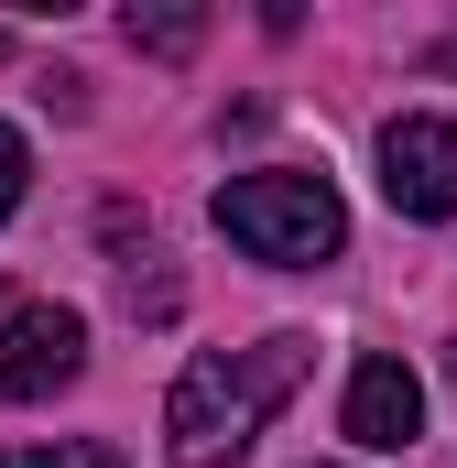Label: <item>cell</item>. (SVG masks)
<instances>
[{
  "mask_svg": "<svg viewBox=\"0 0 457 468\" xmlns=\"http://www.w3.org/2000/svg\"><path fill=\"white\" fill-rule=\"evenodd\" d=\"M0 468H120V447H0Z\"/></svg>",
  "mask_w": 457,
  "mask_h": 468,
  "instance_id": "cell-7",
  "label": "cell"
},
{
  "mask_svg": "<svg viewBox=\"0 0 457 468\" xmlns=\"http://www.w3.org/2000/svg\"><path fill=\"white\" fill-rule=\"evenodd\" d=\"M0 55H11V33H0Z\"/></svg>",
  "mask_w": 457,
  "mask_h": 468,
  "instance_id": "cell-10",
  "label": "cell"
},
{
  "mask_svg": "<svg viewBox=\"0 0 457 468\" xmlns=\"http://www.w3.org/2000/svg\"><path fill=\"white\" fill-rule=\"evenodd\" d=\"M22 175H33V153H22V131H11V120H0V218H11V207H22Z\"/></svg>",
  "mask_w": 457,
  "mask_h": 468,
  "instance_id": "cell-8",
  "label": "cell"
},
{
  "mask_svg": "<svg viewBox=\"0 0 457 468\" xmlns=\"http://www.w3.org/2000/svg\"><path fill=\"white\" fill-rule=\"evenodd\" d=\"M305 359H316V338H261V349L186 359L175 392H164V458L175 468H228L250 436H261V414L305 381Z\"/></svg>",
  "mask_w": 457,
  "mask_h": 468,
  "instance_id": "cell-1",
  "label": "cell"
},
{
  "mask_svg": "<svg viewBox=\"0 0 457 468\" xmlns=\"http://www.w3.org/2000/svg\"><path fill=\"white\" fill-rule=\"evenodd\" d=\"M381 197H392L403 218H457V120L403 110L381 131Z\"/></svg>",
  "mask_w": 457,
  "mask_h": 468,
  "instance_id": "cell-4",
  "label": "cell"
},
{
  "mask_svg": "<svg viewBox=\"0 0 457 468\" xmlns=\"http://www.w3.org/2000/svg\"><path fill=\"white\" fill-rule=\"evenodd\" d=\"M77 370H88V316L77 305H22L0 327V392L11 403H55Z\"/></svg>",
  "mask_w": 457,
  "mask_h": 468,
  "instance_id": "cell-3",
  "label": "cell"
},
{
  "mask_svg": "<svg viewBox=\"0 0 457 468\" xmlns=\"http://www.w3.org/2000/svg\"><path fill=\"white\" fill-rule=\"evenodd\" d=\"M207 218H218V239H239V250L272 261V272H316V261L348 250L338 186H327V175H294V164H272V175H228Z\"/></svg>",
  "mask_w": 457,
  "mask_h": 468,
  "instance_id": "cell-2",
  "label": "cell"
},
{
  "mask_svg": "<svg viewBox=\"0 0 457 468\" xmlns=\"http://www.w3.org/2000/svg\"><path fill=\"white\" fill-rule=\"evenodd\" d=\"M120 33H131V55H197V33H207V11H120Z\"/></svg>",
  "mask_w": 457,
  "mask_h": 468,
  "instance_id": "cell-6",
  "label": "cell"
},
{
  "mask_svg": "<svg viewBox=\"0 0 457 468\" xmlns=\"http://www.w3.org/2000/svg\"><path fill=\"white\" fill-rule=\"evenodd\" d=\"M447 66H457V33H447Z\"/></svg>",
  "mask_w": 457,
  "mask_h": 468,
  "instance_id": "cell-9",
  "label": "cell"
},
{
  "mask_svg": "<svg viewBox=\"0 0 457 468\" xmlns=\"http://www.w3.org/2000/svg\"><path fill=\"white\" fill-rule=\"evenodd\" d=\"M414 425H425V381L403 359H359L348 370V403H338V436L370 447V458H392V447H414Z\"/></svg>",
  "mask_w": 457,
  "mask_h": 468,
  "instance_id": "cell-5",
  "label": "cell"
}]
</instances>
